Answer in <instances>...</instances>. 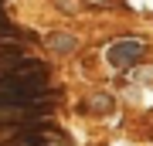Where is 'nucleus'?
<instances>
[{
  "label": "nucleus",
  "instance_id": "1",
  "mask_svg": "<svg viewBox=\"0 0 153 146\" xmlns=\"http://www.w3.org/2000/svg\"><path fill=\"white\" fill-rule=\"evenodd\" d=\"M140 54H143V44L140 41H116L112 48H109V61H112L116 68H129Z\"/></svg>",
  "mask_w": 153,
  "mask_h": 146
}]
</instances>
